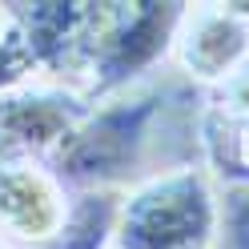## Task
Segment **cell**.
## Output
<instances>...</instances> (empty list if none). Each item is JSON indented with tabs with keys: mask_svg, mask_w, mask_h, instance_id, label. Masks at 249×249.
Listing matches in <instances>:
<instances>
[{
	"mask_svg": "<svg viewBox=\"0 0 249 249\" xmlns=\"http://www.w3.org/2000/svg\"><path fill=\"white\" fill-rule=\"evenodd\" d=\"M173 97L177 92L169 81H145L129 92L97 101L89 117L44 161V169L69 193L89 189L124 193L157 177L161 141L173 121Z\"/></svg>",
	"mask_w": 249,
	"mask_h": 249,
	"instance_id": "obj_1",
	"label": "cell"
},
{
	"mask_svg": "<svg viewBox=\"0 0 249 249\" xmlns=\"http://www.w3.org/2000/svg\"><path fill=\"white\" fill-rule=\"evenodd\" d=\"M185 4H89L69 89L85 101H108L145 85L153 69L173 56Z\"/></svg>",
	"mask_w": 249,
	"mask_h": 249,
	"instance_id": "obj_2",
	"label": "cell"
},
{
	"mask_svg": "<svg viewBox=\"0 0 249 249\" xmlns=\"http://www.w3.org/2000/svg\"><path fill=\"white\" fill-rule=\"evenodd\" d=\"M217 181L205 165H181L121 193L113 249H213Z\"/></svg>",
	"mask_w": 249,
	"mask_h": 249,
	"instance_id": "obj_3",
	"label": "cell"
},
{
	"mask_svg": "<svg viewBox=\"0 0 249 249\" xmlns=\"http://www.w3.org/2000/svg\"><path fill=\"white\" fill-rule=\"evenodd\" d=\"M92 101L56 81H24L0 97V157L44 165L89 117Z\"/></svg>",
	"mask_w": 249,
	"mask_h": 249,
	"instance_id": "obj_4",
	"label": "cell"
},
{
	"mask_svg": "<svg viewBox=\"0 0 249 249\" xmlns=\"http://www.w3.org/2000/svg\"><path fill=\"white\" fill-rule=\"evenodd\" d=\"M169 60L185 81L217 89L249 60V4H185Z\"/></svg>",
	"mask_w": 249,
	"mask_h": 249,
	"instance_id": "obj_5",
	"label": "cell"
},
{
	"mask_svg": "<svg viewBox=\"0 0 249 249\" xmlns=\"http://www.w3.org/2000/svg\"><path fill=\"white\" fill-rule=\"evenodd\" d=\"M69 189L36 161L0 157V237L12 249H44L65 221Z\"/></svg>",
	"mask_w": 249,
	"mask_h": 249,
	"instance_id": "obj_6",
	"label": "cell"
},
{
	"mask_svg": "<svg viewBox=\"0 0 249 249\" xmlns=\"http://www.w3.org/2000/svg\"><path fill=\"white\" fill-rule=\"evenodd\" d=\"M197 149L217 185H249V121L205 105L197 121Z\"/></svg>",
	"mask_w": 249,
	"mask_h": 249,
	"instance_id": "obj_7",
	"label": "cell"
},
{
	"mask_svg": "<svg viewBox=\"0 0 249 249\" xmlns=\"http://www.w3.org/2000/svg\"><path fill=\"white\" fill-rule=\"evenodd\" d=\"M117 217H121V193L108 189L69 193L65 221L44 249H113Z\"/></svg>",
	"mask_w": 249,
	"mask_h": 249,
	"instance_id": "obj_8",
	"label": "cell"
},
{
	"mask_svg": "<svg viewBox=\"0 0 249 249\" xmlns=\"http://www.w3.org/2000/svg\"><path fill=\"white\" fill-rule=\"evenodd\" d=\"M213 249H249V185H217Z\"/></svg>",
	"mask_w": 249,
	"mask_h": 249,
	"instance_id": "obj_9",
	"label": "cell"
},
{
	"mask_svg": "<svg viewBox=\"0 0 249 249\" xmlns=\"http://www.w3.org/2000/svg\"><path fill=\"white\" fill-rule=\"evenodd\" d=\"M24 81H40V76H36V65H33V56H28L20 33L4 17V33H0V97H4L8 89L24 85Z\"/></svg>",
	"mask_w": 249,
	"mask_h": 249,
	"instance_id": "obj_10",
	"label": "cell"
},
{
	"mask_svg": "<svg viewBox=\"0 0 249 249\" xmlns=\"http://www.w3.org/2000/svg\"><path fill=\"white\" fill-rule=\"evenodd\" d=\"M209 105L221 108V113H233V117H245L249 121V60L213 89V101Z\"/></svg>",
	"mask_w": 249,
	"mask_h": 249,
	"instance_id": "obj_11",
	"label": "cell"
},
{
	"mask_svg": "<svg viewBox=\"0 0 249 249\" xmlns=\"http://www.w3.org/2000/svg\"><path fill=\"white\" fill-rule=\"evenodd\" d=\"M0 33H4V4H0Z\"/></svg>",
	"mask_w": 249,
	"mask_h": 249,
	"instance_id": "obj_12",
	"label": "cell"
},
{
	"mask_svg": "<svg viewBox=\"0 0 249 249\" xmlns=\"http://www.w3.org/2000/svg\"><path fill=\"white\" fill-rule=\"evenodd\" d=\"M0 249H12V245H8V241H4V237H0Z\"/></svg>",
	"mask_w": 249,
	"mask_h": 249,
	"instance_id": "obj_13",
	"label": "cell"
}]
</instances>
